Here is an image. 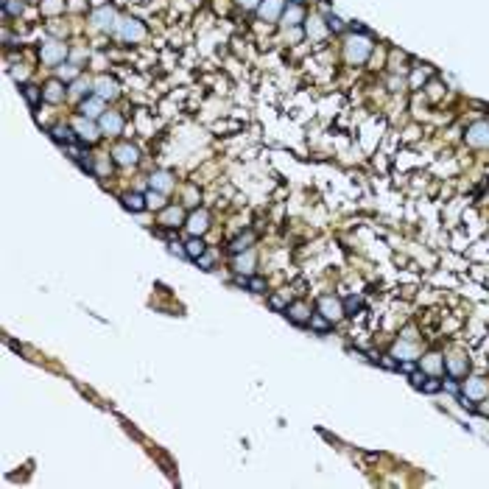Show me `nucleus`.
Instances as JSON below:
<instances>
[{
  "instance_id": "nucleus-10",
  "label": "nucleus",
  "mask_w": 489,
  "mask_h": 489,
  "mask_svg": "<svg viewBox=\"0 0 489 489\" xmlns=\"http://www.w3.org/2000/svg\"><path fill=\"white\" fill-rule=\"evenodd\" d=\"M76 132H78V137H81V140H87V143H95V140H98V129H95L89 121H78L76 123Z\"/></svg>"
},
{
  "instance_id": "nucleus-30",
  "label": "nucleus",
  "mask_w": 489,
  "mask_h": 489,
  "mask_svg": "<svg viewBox=\"0 0 489 489\" xmlns=\"http://www.w3.org/2000/svg\"><path fill=\"white\" fill-rule=\"evenodd\" d=\"M22 92H25V98H28V104H31V106H36V104H39V92H36V87H22Z\"/></svg>"
},
{
  "instance_id": "nucleus-16",
  "label": "nucleus",
  "mask_w": 489,
  "mask_h": 489,
  "mask_svg": "<svg viewBox=\"0 0 489 489\" xmlns=\"http://www.w3.org/2000/svg\"><path fill=\"white\" fill-rule=\"evenodd\" d=\"M464 391L467 394H472V397H481V394H487V383L481 378H472V380H467L464 383Z\"/></svg>"
},
{
  "instance_id": "nucleus-5",
  "label": "nucleus",
  "mask_w": 489,
  "mask_h": 489,
  "mask_svg": "<svg viewBox=\"0 0 489 489\" xmlns=\"http://www.w3.org/2000/svg\"><path fill=\"white\" fill-rule=\"evenodd\" d=\"M115 159H118L121 165H134V162H137V148H134V145H118V148H115Z\"/></svg>"
},
{
  "instance_id": "nucleus-20",
  "label": "nucleus",
  "mask_w": 489,
  "mask_h": 489,
  "mask_svg": "<svg viewBox=\"0 0 489 489\" xmlns=\"http://www.w3.org/2000/svg\"><path fill=\"white\" fill-rule=\"evenodd\" d=\"M123 204H126L129 210L140 212V210H143V207H145V204H148V201H145L143 196H137V193H132V196H126V199H123Z\"/></svg>"
},
{
  "instance_id": "nucleus-8",
  "label": "nucleus",
  "mask_w": 489,
  "mask_h": 489,
  "mask_svg": "<svg viewBox=\"0 0 489 489\" xmlns=\"http://www.w3.org/2000/svg\"><path fill=\"white\" fill-rule=\"evenodd\" d=\"M288 316H291V322H297V324H305V322H311V308L308 305H302V302H297V305H291L288 308Z\"/></svg>"
},
{
  "instance_id": "nucleus-3",
  "label": "nucleus",
  "mask_w": 489,
  "mask_h": 489,
  "mask_svg": "<svg viewBox=\"0 0 489 489\" xmlns=\"http://www.w3.org/2000/svg\"><path fill=\"white\" fill-rule=\"evenodd\" d=\"M319 308H322V313L327 316V319H330V322H338V319L344 316V308H341V302L333 299V297H324Z\"/></svg>"
},
{
  "instance_id": "nucleus-15",
  "label": "nucleus",
  "mask_w": 489,
  "mask_h": 489,
  "mask_svg": "<svg viewBox=\"0 0 489 489\" xmlns=\"http://www.w3.org/2000/svg\"><path fill=\"white\" fill-rule=\"evenodd\" d=\"M92 20L98 22L101 28H112V25H115V11H112V9H101V11H95V17H92Z\"/></svg>"
},
{
  "instance_id": "nucleus-9",
  "label": "nucleus",
  "mask_w": 489,
  "mask_h": 489,
  "mask_svg": "<svg viewBox=\"0 0 489 489\" xmlns=\"http://www.w3.org/2000/svg\"><path fill=\"white\" fill-rule=\"evenodd\" d=\"M121 34H123V39H140L145 31H143V25H140L137 20H123Z\"/></svg>"
},
{
  "instance_id": "nucleus-19",
  "label": "nucleus",
  "mask_w": 489,
  "mask_h": 489,
  "mask_svg": "<svg viewBox=\"0 0 489 489\" xmlns=\"http://www.w3.org/2000/svg\"><path fill=\"white\" fill-rule=\"evenodd\" d=\"M162 224H165V227H179V224H182V210H179V207H171V210L162 215Z\"/></svg>"
},
{
  "instance_id": "nucleus-24",
  "label": "nucleus",
  "mask_w": 489,
  "mask_h": 489,
  "mask_svg": "<svg viewBox=\"0 0 489 489\" xmlns=\"http://www.w3.org/2000/svg\"><path fill=\"white\" fill-rule=\"evenodd\" d=\"M299 20H302V9L297 6V3H294V6L285 11V25H297Z\"/></svg>"
},
{
  "instance_id": "nucleus-2",
  "label": "nucleus",
  "mask_w": 489,
  "mask_h": 489,
  "mask_svg": "<svg viewBox=\"0 0 489 489\" xmlns=\"http://www.w3.org/2000/svg\"><path fill=\"white\" fill-rule=\"evenodd\" d=\"M467 140L472 145H489V123H472L467 132Z\"/></svg>"
},
{
  "instance_id": "nucleus-38",
  "label": "nucleus",
  "mask_w": 489,
  "mask_h": 489,
  "mask_svg": "<svg viewBox=\"0 0 489 489\" xmlns=\"http://www.w3.org/2000/svg\"><path fill=\"white\" fill-rule=\"evenodd\" d=\"M327 22H330V28H333V31H338V28H341V20H338V17H330Z\"/></svg>"
},
{
  "instance_id": "nucleus-39",
  "label": "nucleus",
  "mask_w": 489,
  "mask_h": 489,
  "mask_svg": "<svg viewBox=\"0 0 489 489\" xmlns=\"http://www.w3.org/2000/svg\"><path fill=\"white\" fill-rule=\"evenodd\" d=\"M238 3H241V6H244V9H252V6H255L257 0H238Z\"/></svg>"
},
{
  "instance_id": "nucleus-1",
  "label": "nucleus",
  "mask_w": 489,
  "mask_h": 489,
  "mask_svg": "<svg viewBox=\"0 0 489 489\" xmlns=\"http://www.w3.org/2000/svg\"><path fill=\"white\" fill-rule=\"evenodd\" d=\"M369 51H372V45H369V39H364V36H352V39L347 42V59H349V62H364L369 56Z\"/></svg>"
},
{
  "instance_id": "nucleus-33",
  "label": "nucleus",
  "mask_w": 489,
  "mask_h": 489,
  "mask_svg": "<svg viewBox=\"0 0 489 489\" xmlns=\"http://www.w3.org/2000/svg\"><path fill=\"white\" fill-rule=\"evenodd\" d=\"M145 201H148V207H162V196H159V193H154V190L145 196Z\"/></svg>"
},
{
  "instance_id": "nucleus-23",
  "label": "nucleus",
  "mask_w": 489,
  "mask_h": 489,
  "mask_svg": "<svg viewBox=\"0 0 489 489\" xmlns=\"http://www.w3.org/2000/svg\"><path fill=\"white\" fill-rule=\"evenodd\" d=\"M249 244H252V232H249V235H241V238H235V241H232V246H229V249H232L235 255H241L244 249H249Z\"/></svg>"
},
{
  "instance_id": "nucleus-36",
  "label": "nucleus",
  "mask_w": 489,
  "mask_h": 489,
  "mask_svg": "<svg viewBox=\"0 0 489 489\" xmlns=\"http://www.w3.org/2000/svg\"><path fill=\"white\" fill-rule=\"evenodd\" d=\"M271 308H277V311H282V308H285V302H282V297H271Z\"/></svg>"
},
{
  "instance_id": "nucleus-25",
  "label": "nucleus",
  "mask_w": 489,
  "mask_h": 489,
  "mask_svg": "<svg viewBox=\"0 0 489 489\" xmlns=\"http://www.w3.org/2000/svg\"><path fill=\"white\" fill-rule=\"evenodd\" d=\"M311 327H316V330H322V333H324V330L330 327V319H327L324 313H322V316H311Z\"/></svg>"
},
{
  "instance_id": "nucleus-31",
  "label": "nucleus",
  "mask_w": 489,
  "mask_h": 489,
  "mask_svg": "<svg viewBox=\"0 0 489 489\" xmlns=\"http://www.w3.org/2000/svg\"><path fill=\"white\" fill-rule=\"evenodd\" d=\"M59 76H62V78H76V76H78V67L62 65V67H59Z\"/></svg>"
},
{
  "instance_id": "nucleus-34",
  "label": "nucleus",
  "mask_w": 489,
  "mask_h": 489,
  "mask_svg": "<svg viewBox=\"0 0 489 489\" xmlns=\"http://www.w3.org/2000/svg\"><path fill=\"white\" fill-rule=\"evenodd\" d=\"M89 87H92V84L81 78V81H76V89H73V92H76V95H84V92H89Z\"/></svg>"
},
{
  "instance_id": "nucleus-4",
  "label": "nucleus",
  "mask_w": 489,
  "mask_h": 489,
  "mask_svg": "<svg viewBox=\"0 0 489 489\" xmlns=\"http://www.w3.org/2000/svg\"><path fill=\"white\" fill-rule=\"evenodd\" d=\"M207 221H210V218H207V212H204V210L193 212V215H190V218H188V229H190V232H193V235H201V232H204V229H207V227H210V224H207Z\"/></svg>"
},
{
  "instance_id": "nucleus-35",
  "label": "nucleus",
  "mask_w": 489,
  "mask_h": 489,
  "mask_svg": "<svg viewBox=\"0 0 489 489\" xmlns=\"http://www.w3.org/2000/svg\"><path fill=\"white\" fill-rule=\"evenodd\" d=\"M358 308H361V302H358L355 297H349V299H347V311H358Z\"/></svg>"
},
{
  "instance_id": "nucleus-18",
  "label": "nucleus",
  "mask_w": 489,
  "mask_h": 489,
  "mask_svg": "<svg viewBox=\"0 0 489 489\" xmlns=\"http://www.w3.org/2000/svg\"><path fill=\"white\" fill-rule=\"evenodd\" d=\"M422 367L428 369V372H442V369H445V361H442V355H436L434 352V355H428L422 361Z\"/></svg>"
},
{
  "instance_id": "nucleus-22",
  "label": "nucleus",
  "mask_w": 489,
  "mask_h": 489,
  "mask_svg": "<svg viewBox=\"0 0 489 489\" xmlns=\"http://www.w3.org/2000/svg\"><path fill=\"white\" fill-rule=\"evenodd\" d=\"M394 355H397V358H405V361H411V358H417V349H414L411 344H405V341H402V344L394 347Z\"/></svg>"
},
{
  "instance_id": "nucleus-27",
  "label": "nucleus",
  "mask_w": 489,
  "mask_h": 489,
  "mask_svg": "<svg viewBox=\"0 0 489 489\" xmlns=\"http://www.w3.org/2000/svg\"><path fill=\"white\" fill-rule=\"evenodd\" d=\"M246 288H252L255 294H263L266 291V279H260V277H252L249 282H246Z\"/></svg>"
},
{
  "instance_id": "nucleus-7",
  "label": "nucleus",
  "mask_w": 489,
  "mask_h": 489,
  "mask_svg": "<svg viewBox=\"0 0 489 489\" xmlns=\"http://www.w3.org/2000/svg\"><path fill=\"white\" fill-rule=\"evenodd\" d=\"M101 129L106 134H118L123 129V121H121V115H115V112H106L104 118H101Z\"/></svg>"
},
{
  "instance_id": "nucleus-6",
  "label": "nucleus",
  "mask_w": 489,
  "mask_h": 489,
  "mask_svg": "<svg viewBox=\"0 0 489 489\" xmlns=\"http://www.w3.org/2000/svg\"><path fill=\"white\" fill-rule=\"evenodd\" d=\"M257 11H260V17H266V20H277L279 11H282V0H263Z\"/></svg>"
},
{
  "instance_id": "nucleus-37",
  "label": "nucleus",
  "mask_w": 489,
  "mask_h": 489,
  "mask_svg": "<svg viewBox=\"0 0 489 489\" xmlns=\"http://www.w3.org/2000/svg\"><path fill=\"white\" fill-rule=\"evenodd\" d=\"M6 11H11V14H17V11H20V3H9V0H6Z\"/></svg>"
},
{
  "instance_id": "nucleus-17",
  "label": "nucleus",
  "mask_w": 489,
  "mask_h": 489,
  "mask_svg": "<svg viewBox=\"0 0 489 489\" xmlns=\"http://www.w3.org/2000/svg\"><path fill=\"white\" fill-rule=\"evenodd\" d=\"M151 188H157V190H171V174H165V171H159V174H154L151 176Z\"/></svg>"
},
{
  "instance_id": "nucleus-26",
  "label": "nucleus",
  "mask_w": 489,
  "mask_h": 489,
  "mask_svg": "<svg viewBox=\"0 0 489 489\" xmlns=\"http://www.w3.org/2000/svg\"><path fill=\"white\" fill-rule=\"evenodd\" d=\"M252 266H255V257H252V255L238 257V263H235V268H238V271H249Z\"/></svg>"
},
{
  "instance_id": "nucleus-28",
  "label": "nucleus",
  "mask_w": 489,
  "mask_h": 489,
  "mask_svg": "<svg viewBox=\"0 0 489 489\" xmlns=\"http://www.w3.org/2000/svg\"><path fill=\"white\" fill-rule=\"evenodd\" d=\"M53 137H56V140H65V143H70V140H73V134H70V129H67V126H56V129H53Z\"/></svg>"
},
{
  "instance_id": "nucleus-29",
  "label": "nucleus",
  "mask_w": 489,
  "mask_h": 489,
  "mask_svg": "<svg viewBox=\"0 0 489 489\" xmlns=\"http://www.w3.org/2000/svg\"><path fill=\"white\" fill-rule=\"evenodd\" d=\"M447 369H450L453 375H461V372L467 369V364H464V361H458V358H453V361H447Z\"/></svg>"
},
{
  "instance_id": "nucleus-21",
  "label": "nucleus",
  "mask_w": 489,
  "mask_h": 489,
  "mask_svg": "<svg viewBox=\"0 0 489 489\" xmlns=\"http://www.w3.org/2000/svg\"><path fill=\"white\" fill-rule=\"evenodd\" d=\"M62 95H65V92H62V84H59V81H51V84L45 87V98L48 101H62Z\"/></svg>"
},
{
  "instance_id": "nucleus-14",
  "label": "nucleus",
  "mask_w": 489,
  "mask_h": 489,
  "mask_svg": "<svg viewBox=\"0 0 489 489\" xmlns=\"http://www.w3.org/2000/svg\"><path fill=\"white\" fill-rule=\"evenodd\" d=\"M101 109H104V101L101 98H89L81 104V112H84V118H95V115H101Z\"/></svg>"
},
{
  "instance_id": "nucleus-13",
  "label": "nucleus",
  "mask_w": 489,
  "mask_h": 489,
  "mask_svg": "<svg viewBox=\"0 0 489 489\" xmlns=\"http://www.w3.org/2000/svg\"><path fill=\"white\" fill-rule=\"evenodd\" d=\"M185 252H188V257H196V260H199V257L204 255V241H201L199 235H193L188 244H185Z\"/></svg>"
},
{
  "instance_id": "nucleus-32",
  "label": "nucleus",
  "mask_w": 489,
  "mask_h": 489,
  "mask_svg": "<svg viewBox=\"0 0 489 489\" xmlns=\"http://www.w3.org/2000/svg\"><path fill=\"white\" fill-rule=\"evenodd\" d=\"M422 389L428 391V394H434V391H439V389H442V383H439L436 378H431V380H425V383H422Z\"/></svg>"
},
{
  "instance_id": "nucleus-11",
  "label": "nucleus",
  "mask_w": 489,
  "mask_h": 489,
  "mask_svg": "<svg viewBox=\"0 0 489 489\" xmlns=\"http://www.w3.org/2000/svg\"><path fill=\"white\" fill-rule=\"evenodd\" d=\"M62 56H65V45L51 42V45H45V48H42V59H45V62H59Z\"/></svg>"
},
{
  "instance_id": "nucleus-12",
  "label": "nucleus",
  "mask_w": 489,
  "mask_h": 489,
  "mask_svg": "<svg viewBox=\"0 0 489 489\" xmlns=\"http://www.w3.org/2000/svg\"><path fill=\"white\" fill-rule=\"evenodd\" d=\"M95 87H98L101 98H115V95H118V84H115L112 78H98V84H95Z\"/></svg>"
}]
</instances>
